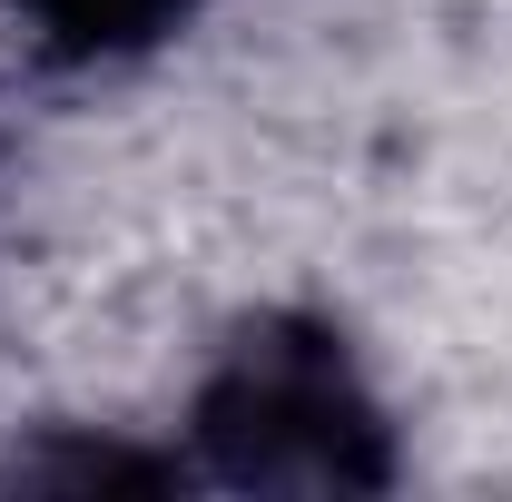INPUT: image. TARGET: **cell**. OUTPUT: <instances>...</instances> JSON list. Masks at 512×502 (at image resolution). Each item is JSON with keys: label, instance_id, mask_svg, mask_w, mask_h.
Returning <instances> with one entry per match:
<instances>
[{"label": "cell", "instance_id": "6da1fadb", "mask_svg": "<svg viewBox=\"0 0 512 502\" xmlns=\"http://www.w3.org/2000/svg\"><path fill=\"white\" fill-rule=\"evenodd\" d=\"M188 473L227 493H384L394 414L325 315H256L188 394Z\"/></svg>", "mask_w": 512, "mask_h": 502}, {"label": "cell", "instance_id": "7a4b0ae2", "mask_svg": "<svg viewBox=\"0 0 512 502\" xmlns=\"http://www.w3.org/2000/svg\"><path fill=\"white\" fill-rule=\"evenodd\" d=\"M207 0H10V20L30 30V50L60 69H119L148 60L188 30Z\"/></svg>", "mask_w": 512, "mask_h": 502}, {"label": "cell", "instance_id": "3957f363", "mask_svg": "<svg viewBox=\"0 0 512 502\" xmlns=\"http://www.w3.org/2000/svg\"><path fill=\"white\" fill-rule=\"evenodd\" d=\"M188 463L178 453H138V443H89V434H50L30 443V453H10V483H30V493H168Z\"/></svg>", "mask_w": 512, "mask_h": 502}]
</instances>
